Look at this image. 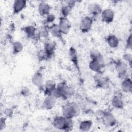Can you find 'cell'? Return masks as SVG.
Listing matches in <instances>:
<instances>
[{"label":"cell","instance_id":"9a60e30c","mask_svg":"<svg viewBox=\"0 0 132 132\" xmlns=\"http://www.w3.org/2000/svg\"><path fill=\"white\" fill-rule=\"evenodd\" d=\"M106 42L108 45L112 48H117L119 44V40L117 36L110 34L106 38Z\"/></svg>","mask_w":132,"mask_h":132},{"label":"cell","instance_id":"30bf717a","mask_svg":"<svg viewBox=\"0 0 132 132\" xmlns=\"http://www.w3.org/2000/svg\"><path fill=\"white\" fill-rule=\"evenodd\" d=\"M51 10V6L45 2H41L38 5V11L41 16H46L50 13Z\"/></svg>","mask_w":132,"mask_h":132},{"label":"cell","instance_id":"83f0119b","mask_svg":"<svg viewBox=\"0 0 132 132\" xmlns=\"http://www.w3.org/2000/svg\"><path fill=\"white\" fill-rule=\"evenodd\" d=\"M37 58L40 61H46L50 59L51 58L47 52L43 48L39 50L37 53Z\"/></svg>","mask_w":132,"mask_h":132},{"label":"cell","instance_id":"cb8c5ba5","mask_svg":"<svg viewBox=\"0 0 132 132\" xmlns=\"http://www.w3.org/2000/svg\"><path fill=\"white\" fill-rule=\"evenodd\" d=\"M92 126V122L90 120H86L81 121L79 125V129L82 131H89Z\"/></svg>","mask_w":132,"mask_h":132},{"label":"cell","instance_id":"f546056e","mask_svg":"<svg viewBox=\"0 0 132 132\" xmlns=\"http://www.w3.org/2000/svg\"><path fill=\"white\" fill-rule=\"evenodd\" d=\"M71 10L66 5H63L60 8L61 16L67 18V16L70 14Z\"/></svg>","mask_w":132,"mask_h":132},{"label":"cell","instance_id":"ffe728a7","mask_svg":"<svg viewBox=\"0 0 132 132\" xmlns=\"http://www.w3.org/2000/svg\"><path fill=\"white\" fill-rule=\"evenodd\" d=\"M56 84L54 80H48L43 85V91L45 95H48L51 91L56 87Z\"/></svg>","mask_w":132,"mask_h":132},{"label":"cell","instance_id":"74e56055","mask_svg":"<svg viewBox=\"0 0 132 132\" xmlns=\"http://www.w3.org/2000/svg\"><path fill=\"white\" fill-rule=\"evenodd\" d=\"M76 2L74 1H69L66 2V5L71 9L72 10L75 5Z\"/></svg>","mask_w":132,"mask_h":132},{"label":"cell","instance_id":"277c9868","mask_svg":"<svg viewBox=\"0 0 132 132\" xmlns=\"http://www.w3.org/2000/svg\"><path fill=\"white\" fill-rule=\"evenodd\" d=\"M58 24L63 35H67L69 32L71 25L67 18L60 16Z\"/></svg>","mask_w":132,"mask_h":132},{"label":"cell","instance_id":"8992f818","mask_svg":"<svg viewBox=\"0 0 132 132\" xmlns=\"http://www.w3.org/2000/svg\"><path fill=\"white\" fill-rule=\"evenodd\" d=\"M56 48V43L53 41L48 39H45L43 44V49L47 52L50 58H51L55 54Z\"/></svg>","mask_w":132,"mask_h":132},{"label":"cell","instance_id":"d4e9b609","mask_svg":"<svg viewBox=\"0 0 132 132\" xmlns=\"http://www.w3.org/2000/svg\"><path fill=\"white\" fill-rule=\"evenodd\" d=\"M39 31L41 38H44L45 39H48L50 35V30H49V25L44 24L41 26L39 28Z\"/></svg>","mask_w":132,"mask_h":132},{"label":"cell","instance_id":"2e32d148","mask_svg":"<svg viewBox=\"0 0 132 132\" xmlns=\"http://www.w3.org/2000/svg\"><path fill=\"white\" fill-rule=\"evenodd\" d=\"M115 69L118 75L127 72L128 67L125 62L119 60L115 62Z\"/></svg>","mask_w":132,"mask_h":132},{"label":"cell","instance_id":"4dcf8cb0","mask_svg":"<svg viewBox=\"0 0 132 132\" xmlns=\"http://www.w3.org/2000/svg\"><path fill=\"white\" fill-rule=\"evenodd\" d=\"M49 95H51L52 96H53V97H54L56 99H58V98H61L62 97V93L61 92V91L57 89L56 87L51 91V92L50 93V94H49Z\"/></svg>","mask_w":132,"mask_h":132},{"label":"cell","instance_id":"9c48e42d","mask_svg":"<svg viewBox=\"0 0 132 132\" xmlns=\"http://www.w3.org/2000/svg\"><path fill=\"white\" fill-rule=\"evenodd\" d=\"M31 82L34 86L37 87H42L44 83V77L42 73L40 71L36 72L32 76Z\"/></svg>","mask_w":132,"mask_h":132},{"label":"cell","instance_id":"e0dca14e","mask_svg":"<svg viewBox=\"0 0 132 132\" xmlns=\"http://www.w3.org/2000/svg\"><path fill=\"white\" fill-rule=\"evenodd\" d=\"M56 99L51 95H46L43 102V106L46 110L52 109L56 104Z\"/></svg>","mask_w":132,"mask_h":132},{"label":"cell","instance_id":"484cf974","mask_svg":"<svg viewBox=\"0 0 132 132\" xmlns=\"http://www.w3.org/2000/svg\"><path fill=\"white\" fill-rule=\"evenodd\" d=\"M24 48L23 43L19 41H14L12 43V53L14 54H18L21 53Z\"/></svg>","mask_w":132,"mask_h":132},{"label":"cell","instance_id":"5bb4252c","mask_svg":"<svg viewBox=\"0 0 132 132\" xmlns=\"http://www.w3.org/2000/svg\"><path fill=\"white\" fill-rule=\"evenodd\" d=\"M89 11L91 14V16L93 19L101 15L103 10L101 6L97 3L91 4L89 7Z\"/></svg>","mask_w":132,"mask_h":132},{"label":"cell","instance_id":"836d02e7","mask_svg":"<svg viewBox=\"0 0 132 132\" xmlns=\"http://www.w3.org/2000/svg\"><path fill=\"white\" fill-rule=\"evenodd\" d=\"M7 118L5 116L1 117L0 118V130H3L6 126Z\"/></svg>","mask_w":132,"mask_h":132},{"label":"cell","instance_id":"d6a6232c","mask_svg":"<svg viewBox=\"0 0 132 132\" xmlns=\"http://www.w3.org/2000/svg\"><path fill=\"white\" fill-rule=\"evenodd\" d=\"M55 20V15L50 13L49 14H48L47 15H46L45 16L44 24L48 25V24H51V23H53Z\"/></svg>","mask_w":132,"mask_h":132},{"label":"cell","instance_id":"3957f363","mask_svg":"<svg viewBox=\"0 0 132 132\" xmlns=\"http://www.w3.org/2000/svg\"><path fill=\"white\" fill-rule=\"evenodd\" d=\"M103 124L107 127H113L117 123V119L110 112H103L102 117Z\"/></svg>","mask_w":132,"mask_h":132},{"label":"cell","instance_id":"7402d4cb","mask_svg":"<svg viewBox=\"0 0 132 132\" xmlns=\"http://www.w3.org/2000/svg\"><path fill=\"white\" fill-rule=\"evenodd\" d=\"M74 94L75 89L72 86L67 85L62 92L61 98L63 100H67L73 96Z\"/></svg>","mask_w":132,"mask_h":132},{"label":"cell","instance_id":"ba28073f","mask_svg":"<svg viewBox=\"0 0 132 132\" xmlns=\"http://www.w3.org/2000/svg\"><path fill=\"white\" fill-rule=\"evenodd\" d=\"M27 5V2L24 0H15L12 5V11L14 14H17L24 9Z\"/></svg>","mask_w":132,"mask_h":132},{"label":"cell","instance_id":"f1b7e54d","mask_svg":"<svg viewBox=\"0 0 132 132\" xmlns=\"http://www.w3.org/2000/svg\"><path fill=\"white\" fill-rule=\"evenodd\" d=\"M65 131H69L73 129L74 124L73 118L70 117H65Z\"/></svg>","mask_w":132,"mask_h":132},{"label":"cell","instance_id":"8fae6325","mask_svg":"<svg viewBox=\"0 0 132 132\" xmlns=\"http://www.w3.org/2000/svg\"><path fill=\"white\" fill-rule=\"evenodd\" d=\"M53 125L56 129L65 131V117L63 116L55 117L53 121Z\"/></svg>","mask_w":132,"mask_h":132},{"label":"cell","instance_id":"52a82bcc","mask_svg":"<svg viewBox=\"0 0 132 132\" xmlns=\"http://www.w3.org/2000/svg\"><path fill=\"white\" fill-rule=\"evenodd\" d=\"M111 105L116 109H121L123 108L124 104L122 98V95L121 93L117 92L116 94L114 95L111 100Z\"/></svg>","mask_w":132,"mask_h":132},{"label":"cell","instance_id":"7c38bea8","mask_svg":"<svg viewBox=\"0 0 132 132\" xmlns=\"http://www.w3.org/2000/svg\"><path fill=\"white\" fill-rule=\"evenodd\" d=\"M50 34L53 37L59 39V40L63 41L62 39V34L61 30L58 26V24H52L49 26Z\"/></svg>","mask_w":132,"mask_h":132},{"label":"cell","instance_id":"e575fe53","mask_svg":"<svg viewBox=\"0 0 132 132\" xmlns=\"http://www.w3.org/2000/svg\"><path fill=\"white\" fill-rule=\"evenodd\" d=\"M20 93L22 96L26 97V96H28L30 95V91L29 88H28L27 87H24L23 88H22V89L21 90Z\"/></svg>","mask_w":132,"mask_h":132},{"label":"cell","instance_id":"6da1fadb","mask_svg":"<svg viewBox=\"0 0 132 132\" xmlns=\"http://www.w3.org/2000/svg\"><path fill=\"white\" fill-rule=\"evenodd\" d=\"M61 111L63 117L73 118L79 115L80 109L76 104L67 103L62 106Z\"/></svg>","mask_w":132,"mask_h":132},{"label":"cell","instance_id":"5b68a950","mask_svg":"<svg viewBox=\"0 0 132 132\" xmlns=\"http://www.w3.org/2000/svg\"><path fill=\"white\" fill-rule=\"evenodd\" d=\"M101 20L102 22L109 24L113 22L114 18V13L113 11L109 8L103 10L101 14Z\"/></svg>","mask_w":132,"mask_h":132},{"label":"cell","instance_id":"1f68e13d","mask_svg":"<svg viewBox=\"0 0 132 132\" xmlns=\"http://www.w3.org/2000/svg\"><path fill=\"white\" fill-rule=\"evenodd\" d=\"M13 114V110L10 107H7L4 109L3 115L7 118H11Z\"/></svg>","mask_w":132,"mask_h":132},{"label":"cell","instance_id":"603a6c76","mask_svg":"<svg viewBox=\"0 0 132 132\" xmlns=\"http://www.w3.org/2000/svg\"><path fill=\"white\" fill-rule=\"evenodd\" d=\"M37 28H36L35 26L32 25H27L24 26L22 28V30L24 31L26 36L29 39L32 38L33 37L34 34L35 33L36 30Z\"/></svg>","mask_w":132,"mask_h":132},{"label":"cell","instance_id":"d6986e66","mask_svg":"<svg viewBox=\"0 0 132 132\" xmlns=\"http://www.w3.org/2000/svg\"><path fill=\"white\" fill-rule=\"evenodd\" d=\"M96 86L100 89H107L109 87L110 80L108 77L103 75L96 82Z\"/></svg>","mask_w":132,"mask_h":132},{"label":"cell","instance_id":"d590c367","mask_svg":"<svg viewBox=\"0 0 132 132\" xmlns=\"http://www.w3.org/2000/svg\"><path fill=\"white\" fill-rule=\"evenodd\" d=\"M123 59L125 60V61H127L128 62V64L131 67V56L130 54H124L123 56Z\"/></svg>","mask_w":132,"mask_h":132},{"label":"cell","instance_id":"7a4b0ae2","mask_svg":"<svg viewBox=\"0 0 132 132\" xmlns=\"http://www.w3.org/2000/svg\"><path fill=\"white\" fill-rule=\"evenodd\" d=\"M94 19L91 16H85L80 21L79 29L83 33L89 32L92 28Z\"/></svg>","mask_w":132,"mask_h":132},{"label":"cell","instance_id":"8d00e7d4","mask_svg":"<svg viewBox=\"0 0 132 132\" xmlns=\"http://www.w3.org/2000/svg\"><path fill=\"white\" fill-rule=\"evenodd\" d=\"M126 47L127 49L131 48V34H130L127 37L126 41Z\"/></svg>","mask_w":132,"mask_h":132},{"label":"cell","instance_id":"4316f807","mask_svg":"<svg viewBox=\"0 0 132 132\" xmlns=\"http://www.w3.org/2000/svg\"><path fill=\"white\" fill-rule=\"evenodd\" d=\"M91 60L104 61L103 57L101 53L97 50H92L90 54Z\"/></svg>","mask_w":132,"mask_h":132},{"label":"cell","instance_id":"ac0fdd59","mask_svg":"<svg viewBox=\"0 0 132 132\" xmlns=\"http://www.w3.org/2000/svg\"><path fill=\"white\" fill-rule=\"evenodd\" d=\"M69 57L71 61L76 67V68L79 69L78 65V58L77 51L76 49L73 47H71L69 50Z\"/></svg>","mask_w":132,"mask_h":132},{"label":"cell","instance_id":"44dd1931","mask_svg":"<svg viewBox=\"0 0 132 132\" xmlns=\"http://www.w3.org/2000/svg\"><path fill=\"white\" fill-rule=\"evenodd\" d=\"M121 87L123 92L126 93L131 92L132 91V81L131 79L128 77L122 80Z\"/></svg>","mask_w":132,"mask_h":132},{"label":"cell","instance_id":"4fadbf2b","mask_svg":"<svg viewBox=\"0 0 132 132\" xmlns=\"http://www.w3.org/2000/svg\"><path fill=\"white\" fill-rule=\"evenodd\" d=\"M104 65V61L91 60L89 63V67L90 69L95 73L102 71V70Z\"/></svg>","mask_w":132,"mask_h":132}]
</instances>
